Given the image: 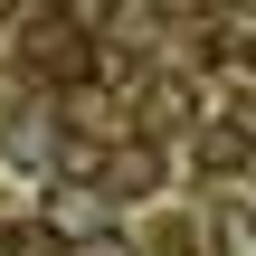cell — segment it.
Wrapping results in <instances>:
<instances>
[{"mask_svg": "<svg viewBox=\"0 0 256 256\" xmlns=\"http://www.w3.org/2000/svg\"><path fill=\"white\" fill-rule=\"evenodd\" d=\"M76 256H133V247H114V238H95V247H76Z\"/></svg>", "mask_w": 256, "mask_h": 256, "instance_id": "cell-4", "label": "cell"}, {"mask_svg": "<svg viewBox=\"0 0 256 256\" xmlns=\"http://www.w3.org/2000/svg\"><path fill=\"white\" fill-rule=\"evenodd\" d=\"M95 180H104V190H114V200H142V190H152V180H162V152H152V142H124V152H114V162H104V171H95Z\"/></svg>", "mask_w": 256, "mask_h": 256, "instance_id": "cell-1", "label": "cell"}, {"mask_svg": "<svg viewBox=\"0 0 256 256\" xmlns=\"http://www.w3.org/2000/svg\"><path fill=\"white\" fill-rule=\"evenodd\" d=\"M218 256H256V218H218Z\"/></svg>", "mask_w": 256, "mask_h": 256, "instance_id": "cell-3", "label": "cell"}, {"mask_svg": "<svg viewBox=\"0 0 256 256\" xmlns=\"http://www.w3.org/2000/svg\"><path fill=\"white\" fill-rule=\"evenodd\" d=\"M0 256H76V238H66V228H38V218H19V228L0 238Z\"/></svg>", "mask_w": 256, "mask_h": 256, "instance_id": "cell-2", "label": "cell"}]
</instances>
